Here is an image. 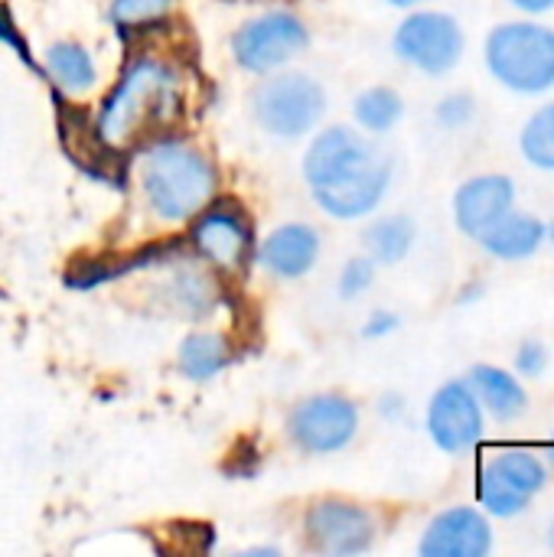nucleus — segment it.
<instances>
[{"instance_id":"1","label":"nucleus","mask_w":554,"mask_h":557,"mask_svg":"<svg viewBox=\"0 0 554 557\" xmlns=\"http://www.w3.org/2000/svg\"><path fill=\"white\" fill-rule=\"evenodd\" d=\"M186 117V82L183 72L160 55H134L111 91L104 95L95 131L98 137L118 150L134 153L150 144L170 137Z\"/></svg>"},{"instance_id":"2","label":"nucleus","mask_w":554,"mask_h":557,"mask_svg":"<svg viewBox=\"0 0 554 557\" xmlns=\"http://www.w3.org/2000/svg\"><path fill=\"white\" fill-rule=\"evenodd\" d=\"M392 160L346 124L323 127L304 153V180L313 202L340 222L369 219L392 189Z\"/></svg>"},{"instance_id":"3","label":"nucleus","mask_w":554,"mask_h":557,"mask_svg":"<svg viewBox=\"0 0 554 557\" xmlns=\"http://www.w3.org/2000/svg\"><path fill=\"white\" fill-rule=\"evenodd\" d=\"M140 153V193L160 222H189L219 196V173L196 144L170 134Z\"/></svg>"},{"instance_id":"4","label":"nucleus","mask_w":554,"mask_h":557,"mask_svg":"<svg viewBox=\"0 0 554 557\" xmlns=\"http://www.w3.org/2000/svg\"><path fill=\"white\" fill-rule=\"evenodd\" d=\"M490 78L519 98L554 91V26L542 16H513L496 23L483 42Z\"/></svg>"},{"instance_id":"5","label":"nucleus","mask_w":554,"mask_h":557,"mask_svg":"<svg viewBox=\"0 0 554 557\" xmlns=\"http://www.w3.org/2000/svg\"><path fill=\"white\" fill-rule=\"evenodd\" d=\"M552 467L545 463L542 450L532 447H496L477 467V506L500 522L526 516L535 499L549 490Z\"/></svg>"},{"instance_id":"6","label":"nucleus","mask_w":554,"mask_h":557,"mask_svg":"<svg viewBox=\"0 0 554 557\" xmlns=\"http://www.w3.org/2000/svg\"><path fill=\"white\" fill-rule=\"evenodd\" d=\"M255 121L278 140L307 137L327 114V91L307 72H271L251 98Z\"/></svg>"},{"instance_id":"7","label":"nucleus","mask_w":554,"mask_h":557,"mask_svg":"<svg viewBox=\"0 0 554 557\" xmlns=\"http://www.w3.org/2000/svg\"><path fill=\"white\" fill-rule=\"evenodd\" d=\"M186 245L199 261H206L216 274L235 277L255 258V222L235 199H212L202 212L189 219Z\"/></svg>"},{"instance_id":"8","label":"nucleus","mask_w":554,"mask_h":557,"mask_svg":"<svg viewBox=\"0 0 554 557\" xmlns=\"http://www.w3.org/2000/svg\"><path fill=\"white\" fill-rule=\"evenodd\" d=\"M395 55L421 75H451L467 52V33L447 10H415L402 16L392 36Z\"/></svg>"},{"instance_id":"9","label":"nucleus","mask_w":554,"mask_h":557,"mask_svg":"<svg viewBox=\"0 0 554 557\" xmlns=\"http://www.w3.org/2000/svg\"><path fill=\"white\" fill-rule=\"evenodd\" d=\"M310 46V29L294 10H264L238 26L232 55L251 75H271Z\"/></svg>"},{"instance_id":"10","label":"nucleus","mask_w":554,"mask_h":557,"mask_svg":"<svg viewBox=\"0 0 554 557\" xmlns=\"http://www.w3.org/2000/svg\"><path fill=\"white\" fill-rule=\"evenodd\" d=\"M376 539L379 522L362 503L327 496L310 503L304 512V542L313 555L359 557L372 552Z\"/></svg>"},{"instance_id":"11","label":"nucleus","mask_w":554,"mask_h":557,"mask_svg":"<svg viewBox=\"0 0 554 557\" xmlns=\"http://www.w3.org/2000/svg\"><path fill=\"white\" fill-rule=\"evenodd\" d=\"M359 405L346 395L323 392L294 405L287 418V437L300 454L330 457L346 450L359 434Z\"/></svg>"},{"instance_id":"12","label":"nucleus","mask_w":554,"mask_h":557,"mask_svg":"<svg viewBox=\"0 0 554 557\" xmlns=\"http://www.w3.org/2000/svg\"><path fill=\"white\" fill-rule=\"evenodd\" d=\"M424 431L431 444L447 457H467L483 444L487 411L467 379H451L431 395L424 411Z\"/></svg>"},{"instance_id":"13","label":"nucleus","mask_w":554,"mask_h":557,"mask_svg":"<svg viewBox=\"0 0 554 557\" xmlns=\"http://www.w3.org/2000/svg\"><path fill=\"white\" fill-rule=\"evenodd\" d=\"M56 131H59V144L65 150V157L91 180L108 183L114 189H124V176H127V153L111 150L98 131H95V117L78 108L69 104L62 95H56Z\"/></svg>"},{"instance_id":"14","label":"nucleus","mask_w":554,"mask_h":557,"mask_svg":"<svg viewBox=\"0 0 554 557\" xmlns=\"http://www.w3.org/2000/svg\"><path fill=\"white\" fill-rule=\"evenodd\" d=\"M496 545L493 519L480 506H447L421 532V557H487Z\"/></svg>"},{"instance_id":"15","label":"nucleus","mask_w":554,"mask_h":557,"mask_svg":"<svg viewBox=\"0 0 554 557\" xmlns=\"http://www.w3.org/2000/svg\"><path fill=\"white\" fill-rule=\"evenodd\" d=\"M516 180L509 173H477L464 180L451 199L457 232L477 242L483 232H490L503 215L516 209Z\"/></svg>"},{"instance_id":"16","label":"nucleus","mask_w":554,"mask_h":557,"mask_svg":"<svg viewBox=\"0 0 554 557\" xmlns=\"http://www.w3.org/2000/svg\"><path fill=\"white\" fill-rule=\"evenodd\" d=\"M255 258L274 277H284V281L307 277L320 258V235H317V228H310L304 222L278 225L255 248Z\"/></svg>"},{"instance_id":"17","label":"nucleus","mask_w":554,"mask_h":557,"mask_svg":"<svg viewBox=\"0 0 554 557\" xmlns=\"http://www.w3.org/2000/svg\"><path fill=\"white\" fill-rule=\"evenodd\" d=\"M477 245H480L490 258L506 261V264L529 261V258H535V255L549 245V222L539 219L535 212L513 209V212L503 215L490 232H483V235L477 238Z\"/></svg>"},{"instance_id":"18","label":"nucleus","mask_w":554,"mask_h":557,"mask_svg":"<svg viewBox=\"0 0 554 557\" xmlns=\"http://www.w3.org/2000/svg\"><path fill=\"white\" fill-rule=\"evenodd\" d=\"M464 379L473 388L477 401L483 405L487 418H493L500 424H513L529 411V388L513 369L480 362Z\"/></svg>"},{"instance_id":"19","label":"nucleus","mask_w":554,"mask_h":557,"mask_svg":"<svg viewBox=\"0 0 554 557\" xmlns=\"http://www.w3.org/2000/svg\"><path fill=\"white\" fill-rule=\"evenodd\" d=\"M180 248V242H163V245H144L137 251H127V255H101V258H85L78 264H72L65 271V284L75 287V290H88V287H98L104 281H118V277H127L131 271H144L157 261H167L173 258Z\"/></svg>"},{"instance_id":"20","label":"nucleus","mask_w":554,"mask_h":557,"mask_svg":"<svg viewBox=\"0 0 554 557\" xmlns=\"http://www.w3.org/2000/svg\"><path fill=\"white\" fill-rule=\"evenodd\" d=\"M42 72L65 95H82V91H88L98 82V69H95L91 52L82 42H75V39L49 42L46 55H42Z\"/></svg>"},{"instance_id":"21","label":"nucleus","mask_w":554,"mask_h":557,"mask_svg":"<svg viewBox=\"0 0 554 557\" xmlns=\"http://www.w3.org/2000/svg\"><path fill=\"white\" fill-rule=\"evenodd\" d=\"M180 372L189 379V382H209L216 375H222L232 362H235V346L229 336L222 333H209V330H199V333H189L183 343H180Z\"/></svg>"},{"instance_id":"22","label":"nucleus","mask_w":554,"mask_h":557,"mask_svg":"<svg viewBox=\"0 0 554 557\" xmlns=\"http://www.w3.org/2000/svg\"><path fill=\"white\" fill-rule=\"evenodd\" d=\"M418 242V225L411 215L405 212H392V215H379L366 225L362 232V245L366 255L376 264H402Z\"/></svg>"},{"instance_id":"23","label":"nucleus","mask_w":554,"mask_h":557,"mask_svg":"<svg viewBox=\"0 0 554 557\" xmlns=\"http://www.w3.org/2000/svg\"><path fill=\"white\" fill-rule=\"evenodd\" d=\"M353 117L362 134H389L405 117V98L392 85H372L356 95Z\"/></svg>"},{"instance_id":"24","label":"nucleus","mask_w":554,"mask_h":557,"mask_svg":"<svg viewBox=\"0 0 554 557\" xmlns=\"http://www.w3.org/2000/svg\"><path fill=\"white\" fill-rule=\"evenodd\" d=\"M173 7L176 0H111L108 20L124 39H137L157 33L170 20Z\"/></svg>"},{"instance_id":"25","label":"nucleus","mask_w":554,"mask_h":557,"mask_svg":"<svg viewBox=\"0 0 554 557\" xmlns=\"http://www.w3.org/2000/svg\"><path fill=\"white\" fill-rule=\"evenodd\" d=\"M519 153L529 166L542 173H554V98L539 104L526 117L519 131Z\"/></svg>"},{"instance_id":"26","label":"nucleus","mask_w":554,"mask_h":557,"mask_svg":"<svg viewBox=\"0 0 554 557\" xmlns=\"http://www.w3.org/2000/svg\"><path fill=\"white\" fill-rule=\"evenodd\" d=\"M170 300L189 317H206L216 307V281L199 268H183L170 281Z\"/></svg>"},{"instance_id":"27","label":"nucleus","mask_w":554,"mask_h":557,"mask_svg":"<svg viewBox=\"0 0 554 557\" xmlns=\"http://www.w3.org/2000/svg\"><path fill=\"white\" fill-rule=\"evenodd\" d=\"M473 117H477V98L470 91H447L434 104V121L444 131H464L473 124Z\"/></svg>"},{"instance_id":"28","label":"nucleus","mask_w":554,"mask_h":557,"mask_svg":"<svg viewBox=\"0 0 554 557\" xmlns=\"http://www.w3.org/2000/svg\"><path fill=\"white\" fill-rule=\"evenodd\" d=\"M552 369V349L542 343V339H522L516 346V356H513V372L522 379V382H539L545 379Z\"/></svg>"},{"instance_id":"29","label":"nucleus","mask_w":554,"mask_h":557,"mask_svg":"<svg viewBox=\"0 0 554 557\" xmlns=\"http://www.w3.org/2000/svg\"><path fill=\"white\" fill-rule=\"evenodd\" d=\"M376 261L369 255H356L343 264L340 271V281H336V290L343 300H359L372 284H376Z\"/></svg>"},{"instance_id":"30","label":"nucleus","mask_w":554,"mask_h":557,"mask_svg":"<svg viewBox=\"0 0 554 557\" xmlns=\"http://www.w3.org/2000/svg\"><path fill=\"white\" fill-rule=\"evenodd\" d=\"M0 42L3 46H10L13 52H16V59L29 69V72H36V75H46L42 72V62L33 55V46H29V39L23 36V29L16 26V20H13V10L0 0Z\"/></svg>"},{"instance_id":"31","label":"nucleus","mask_w":554,"mask_h":557,"mask_svg":"<svg viewBox=\"0 0 554 557\" xmlns=\"http://www.w3.org/2000/svg\"><path fill=\"white\" fill-rule=\"evenodd\" d=\"M398 326H402L398 313H392V310H372L369 320H366V326H362V336H366V339H385V336H392Z\"/></svg>"},{"instance_id":"32","label":"nucleus","mask_w":554,"mask_h":557,"mask_svg":"<svg viewBox=\"0 0 554 557\" xmlns=\"http://www.w3.org/2000/svg\"><path fill=\"white\" fill-rule=\"evenodd\" d=\"M519 16H549L554 13V0H506Z\"/></svg>"},{"instance_id":"33","label":"nucleus","mask_w":554,"mask_h":557,"mask_svg":"<svg viewBox=\"0 0 554 557\" xmlns=\"http://www.w3.org/2000/svg\"><path fill=\"white\" fill-rule=\"evenodd\" d=\"M379 414H382L385 421H398V418L405 414V398L395 395V392L382 395V398H379Z\"/></svg>"},{"instance_id":"34","label":"nucleus","mask_w":554,"mask_h":557,"mask_svg":"<svg viewBox=\"0 0 554 557\" xmlns=\"http://www.w3.org/2000/svg\"><path fill=\"white\" fill-rule=\"evenodd\" d=\"M480 297H487V284L483 281H470L457 290V304H477Z\"/></svg>"},{"instance_id":"35","label":"nucleus","mask_w":554,"mask_h":557,"mask_svg":"<svg viewBox=\"0 0 554 557\" xmlns=\"http://www.w3.org/2000/svg\"><path fill=\"white\" fill-rule=\"evenodd\" d=\"M389 7L395 10H411V7H421V3H431V0H385Z\"/></svg>"},{"instance_id":"36","label":"nucleus","mask_w":554,"mask_h":557,"mask_svg":"<svg viewBox=\"0 0 554 557\" xmlns=\"http://www.w3.org/2000/svg\"><path fill=\"white\" fill-rule=\"evenodd\" d=\"M542 457H545V463L554 470V437L545 444V447H542Z\"/></svg>"},{"instance_id":"37","label":"nucleus","mask_w":554,"mask_h":557,"mask_svg":"<svg viewBox=\"0 0 554 557\" xmlns=\"http://www.w3.org/2000/svg\"><path fill=\"white\" fill-rule=\"evenodd\" d=\"M549 548H552V552H554V519H552V522H549Z\"/></svg>"},{"instance_id":"38","label":"nucleus","mask_w":554,"mask_h":557,"mask_svg":"<svg viewBox=\"0 0 554 557\" xmlns=\"http://www.w3.org/2000/svg\"><path fill=\"white\" fill-rule=\"evenodd\" d=\"M549 245H552V248H554V215H552V219H549Z\"/></svg>"}]
</instances>
